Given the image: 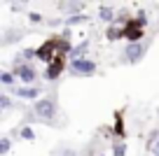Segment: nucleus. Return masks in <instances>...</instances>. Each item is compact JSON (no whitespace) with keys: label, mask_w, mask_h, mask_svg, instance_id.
Masks as SVG:
<instances>
[{"label":"nucleus","mask_w":159,"mask_h":156,"mask_svg":"<svg viewBox=\"0 0 159 156\" xmlns=\"http://www.w3.org/2000/svg\"><path fill=\"white\" fill-rule=\"evenodd\" d=\"M10 147H12V140H10V137H2V145H0V154H7V151H10Z\"/></svg>","instance_id":"obj_15"},{"label":"nucleus","mask_w":159,"mask_h":156,"mask_svg":"<svg viewBox=\"0 0 159 156\" xmlns=\"http://www.w3.org/2000/svg\"><path fill=\"white\" fill-rule=\"evenodd\" d=\"M115 133L117 135H124V126H122V119L117 117V124H115Z\"/></svg>","instance_id":"obj_17"},{"label":"nucleus","mask_w":159,"mask_h":156,"mask_svg":"<svg viewBox=\"0 0 159 156\" xmlns=\"http://www.w3.org/2000/svg\"><path fill=\"white\" fill-rule=\"evenodd\" d=\"M33 110H35V117L45 119V121H52V119L56 117V105H54V100H49V98L38 100L33 105Z\"/></svg>","instance_id":"obj_2"},{"label":"nucleus","mask_w":159,"mask_h":156,"mask_svg":"<svg viewBox=\"0 0 159 156\" xmlns=\"http://www.w3.org/2000/svg\"><path fill=\"white\" fill-rule=\"evenodd\" d=\"M87 47H89V42H80V44H75V47H73V51H70V61H77V58H84V54H87V51H89V49H87Z\"/></svg>","instance_id":"obj_8"},{"label":"nucleus","mask_w":159,"mask_h":156,"mask_svg":"<svg viewBox=\"0 0 159 156\" xmlns=\"http://www.w3.org/2000/svg\"><path fill=\"white\" fill-rule=\"evenodd\" d=\"M70 72L73 75H82V77H89V75L96 72V63L89 58H77V61H70Z\"/></svg>","instance_id":"obj_3"},{"label":"nucleus","mask_w":159,"mask_h":156,"mask_svg":"<svg viewBox=\"0 0 159 156\" xmlns=\"http://www.w3.org/2000/svg\"><path fill=\"white\" fill-rule=\"evenodd\" d=\"M61 72H63V56H56V58L49 63V68H47L45 77L49 79V82H54V79H59Z\"/></svg>","instance_id":"obj_7"},{"label":"nucleus","mask_w":159,"mask_h":156,"mask_svg":"<svg viewBox=\"0 0 159 156\" xmlns=\"http://www.w3.org/2000/svg\"><path fill=\"white\" fill-rule=\"evenodd\" d=\"M84 21H87L84 14H73V16L66 19V26H77V24H84Z\"/></svg>","instance_id":"obj_12"},{"label":"nucleus","mask_w":159,"mask_h":156,"mask_svg":"<svg viewBox=\"0 0 159 156\" xmlns=\"http://www.w3.org/2000/svg\"><path fill=\"white\" fill-rule=\"evenodd\" d=\"M14 75L21 79V82H26V84H33L35 77H38V72H35V68L30 63H19V68L14 70Z\"/></svg>","instance_id":"obj_6"},{"label":"nucleus","mask_w":159,"mask_h":156,"mask_svg":"<svg viewBox=\"0 0 159 156\" xmlns=\"http://www.w3.org/2000/svg\"><path fill=\"white\" fill-rule=\"evenodd\" d=\"M30 21H33V24H40V21H42V16H40V14H35V12H33V14H30Z\"/></svg>","instance_id":"obj_18"},{"label":"nucleus","mask_w":159,"mask_h":156,"mask_svg":"<svg viewBox=\"0 0 159 156\" xmlns=\"http://www.w3.org/2000/svg\"><path fill=\"white\" fill-rule=\"evenodd\" d=\"M148 54V47L143 42H136V44H126V51H124V58L129 63H140Z\"/></svg>","instance_id":"obj_4"},{"label":"nucleus","mask_w":159,"mask_h":156,"mask_svg":"<svg viewBox=\"0 0 159 156\" xmlns=\"http://www.w3.org/2000/svg\"><path fill=\"white\" fill-rule=\"evenodd\" d=\"M98 19H103V21H108V24H112L115 19H117V12L112 10V7H108V5H103L98 10Z\"/></svg>","instance_id":"obj_9"},{"label":"nucleus","mask_w":159,"mask_h":156,"mask_svg":"<svg viewBox=\"0 0 159 156\" xmlns=\"http://www.w3.org/2000/svg\"><path fill=\"white\" fill-rule=\"evenodd\" d=\"M105 37H108L110 42H115V40H122V37H124V28H117V26H110V28L105 30Z\"/></svg>","instance_id":"obj_10"},{"label":"nucleus","mask_w":159,"mask_h":156,"mask_svg":"<svg viewBox=\"0 0 159 156\" xmlns=\"http://www.w3.org/2000/svg\"><path fill=\"white\" fill-rule=\"evenodd\" d=\"M19 137H24V140L33 142V140H35V133H33V128H30V126H24V128L19 131Z\"/></svg>","instance_id":"obj_13"},{"label":"nucleus","mask_w":159,"mask_h":156,"mask_svg":"<svg viewBox=\"0 0 159 156\" xmlns=\"http://www.w3.org/2000/svg\"><path fill=\"white\" fill-rule=\"evenodd\" d=\"M154 156H157V154H154Z\"/></svg>","instance_id":"obj_20"},{"label":"nucleus","mask_w":159,"mask_h":156,"mask_svg":"<svg viewBox=\"0 0 159 156\" xmlns=\"http://www.w3.org/2000/svg\"><path fill=\"white\" fill-rule=\"evenodd\" d=\"M0 107H2V110H10V107H12V102H10V98H7L5 93H2V96H0Z\"/></svg>","instance_id":"obj_16"},{"label":"nucleus","mask_w":159,"mask_h":156,"mask_svg":"<svg viewBox=\"0 0 159 156\" xmlns=\"http://www.w3.org/2000/svg\"><path fill=\"white\" fill-rule=\"evenodd\" d=\"M122 28H124V40H129V44L140 42L145 35V24H140L138 19H129Z\"/></svg>","instance_id":"obj_1"},{"label":"nucleus","mask_w":159,"mask_h":156,"mask_svg":"<svg viewBox=\"0 0 159 156\" xmlns=\"http://www.w3.org/2000/svg\"><path fill=\"white\" fill-rule=\"evenodd\" d=\"M0 82L5 84L7 89H14V86H12V84H14V75H12V72H7V70H5V72H0Z\"/></svg>","instance_id":"obj_11"},{"label":"nucleus","mask_w":159,"mask_h":156,"mask_svg":"<svg viewBox=\"0 0 159 156\" xmlns=\"http://www.w3.org/2000/svg\"><path fill=\"white\" fill-rule=\"evenodd\" d=\"M154 151H157V156H159V142H154Z\"/></svg>","instance_id":"obj_19"},{"label":"nucleus","mask_w":159,"mask_h":156,"mask_svg":"<svg viewBox=\"0 0 159 156\" xmlns=\"http://www.w3.org/2000/svg\"><path fill=\"white\" fill-rule=\"evenodd\" d=\"M12 91H14L19 98H26V100H35V102H38V98L42 96V86H14Z\"/></svg>","instance_id":"obj_5"},{"label":"nucleus","mask_w":159,"mask_h":156,"mask_svg":"<svg viewBox=\"0 0 159 156\" xmlns=\"http://www.w3.org/2000/svg\"><path fill=\"white\" fill-rule=\"evenodd\" d=\"M124 151H126V145H124V142L112 145V154H115V156H124Z\"/></svg>","instance_id":"obj_14"}]
</instances>
